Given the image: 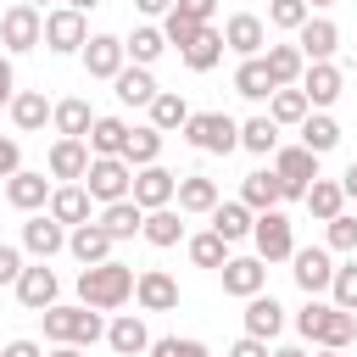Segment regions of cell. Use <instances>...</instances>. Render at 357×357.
Masks as SVG:
<instances>
[{
	"instance_id": "cell-1",
	"label": "cell",
	"mask_w": 357,
	"mask_h": 357,
	"mask_svg": "<svg viewBox=\"0 0 357 357\" xmlns=\"http://www.w3.org/2000/svg\"><path fill=\"white\" fill-rule=\"evenodd\" d=\"M134 284H139V273L106 257V262H89V268L78 273V301L95 307V312H117V307L134 296Z\"/></svg>"
},
{
	"instance_id": "cell-2",
	"label": "cell",
	"mask_w": 357,
	"mask_h": 357,
	"mask_svg": "<svg viewBox=\"0 0 357 357\" xmlns=\"http://www.w3.org/2000/svg\"><path fill=\"white\" fill-rule=\"evenodd\" d=\"M296 329H301L307 340L329 346V351H346V346L357 340V312H346V307H335V301H307V307L296 312Z\"/></svg>"
},
{
	"instance_id": "cell-3",
	"label": "cell",
	"mask_w": 357,
	"mask_h": 357,
	"mask_svg": "<svg viewBox=\"0 0 357 357\" xmlns=\"http://www.w3.org/2000/svg\"><path fill=\"white\" fill-rule=\"evenodd\" d=\"M39 318H45V335H50V340H73V346H95V340L106 335V324H100V312H95V307H84V301H78V307H61V301H56V307H45Z\"/></svg>"
},
{
	"instance_id": "cell-4",
	"label": "cell",
	"mask_w": 357,
	"mask_h": 357,
	"mask_svg": "<svg viewBox=\"0 0 357 357\" xmlns=\"http://www.w3.org/2000/svg\"><path fill=\"white\" fill-rule=\"evenodd\" d=\"M184 139H190L195 151H206V156H229V151L240 145V123H234L229 112H190Z\"/></svg>"
},
{
	"instance_id": "cell-5",
	"label": "cell",
	"mask_w": 357,
	"mask_h": 357,
	"mask_svg": "<svg viewBox=\"0 0 357 357\" xmlns=\"http://www.w3.org/2000/svg\"><path fill=\"white\" fill-rule=\"evenodd\" d=\"M0 45H6L11 56H22V50L45 45V11H39V6H28V0L6 6V11H0Z\"/></svg>"
},
{
	"instance_id": "cell-6",
	"label": "cell",
	"mask_w": 357,
	"mask_h": 357,
	"mask_svg": "<svg viewBox=\"0 0 357 357\" xmlns=\"http://www.w3.org/2000/svg\"><path fill=\"white\" fill-rule=\"evenodd\" d=\"M273 173H279V184H284V201H307V190H312V178H318V151L284 145V151H273Z\"/></svg>"
},
{
	"instance_id": "cell-7",
	"label": "cell",
	"mask_w": 357,
	"mask_h": 357,
	"mask_svg": "<svg viewBox=\"0 0 357 357\" xmlns=\"http://www.w3.org/2000/svg\"><path fill=\"white\" fill-rule=\"evenodd\" d=\"M84 190L95 195V201H123V195H134V167L123 162V156H89V173H84Z\"/></svg>"
},
{
	"instance_id": "cell-8",
	"label": "cell",
	"mask_w": 357,
	"mask_h": 357,
	"mask_svg": "<svg viewBox=\"0 0 357 357\" xmlns=\"http://www.w3.org/2000/svg\"><path fill=\"white\" fill-rule=\"evenodd\" d=\"M251 240H257V257H262V262H290V257H296V229H290V218H284L279 206L257 212Z\"/></svg>"
},
{
	"instance_id": "cell-9",
	"label": "cell",
	"mask_w": 357,
	"mask_h": 357,
	"mask_svg": "<svg viewBox=\"0 0 357 357\" xmlns=\"http://www.w3.org/2000/svg\"><path fill=\"white\" fill-rule=\"evenodd\" d=\"M45 45H50L56 56H73V50H84V45H89L84 11H73V6H61V11H45Z\"/></svg>"
},
{
	"instance_id": "cell-10",
	"label": "cell",
	"mask_w": 357,
	"mask_h": 357,
	"mask_svg": "<svg viewBox=\"0 0 357 357\" xmlns=\"http://www.w3.org/2000/svg\"><path fill=\"white\" fill-rule=\"evenodd\" d=\"M296 268V284L307 290V296H318V290H329L335 284V262H329V245H296V257H290Z\"/></svg>"
},
{
	"instance_id": "cell-11",
	"label": "cell",
	"mask_w": 357,
	"mask_h": 357,
	"mask_svg": "<svg viewBox=\"0 0 357 357\" xmlns=\"http://www.w3.org/2000/svg\"><path fill=\"white\" fill-rule=\"evenodd\" d=\"M173 195H178V173H167V167H134V201L145 206V212H156V206H173Z\"/></svg>"
},
{
	"instance_id": "cell-12",
	"label": "cell",
	"mask_w": 357,
	"mask_h": 357,
	"mask_svg": "<svg viewBox=\"0 0 357 357\" xmlns=\"http://www.w3.org/2000/svg\"><path fill=\"white\" fill-rule=\"evenodd\" d=\"M223 45L245 61V56H262V45H268V22L262 17H251V11H234L229 22H223Z\"/></svg>"
},
{
	"instance_id": "cell-13",
	"label": "cell",
	"mask_w": 357,
	"mask_h": 357,
	"mask_svg": "<svg viewBox=\"0 0 357 357\" xmlns=\"http://www.w3.org/2000/svg\"><path fill=\"white\" fill-rule=\"evenodd\" d=\"M123 39L117 33H89V45H84V73L89 78H117L123 73Z\"/></svg>"
},
{
	"instance_id": "cell-14",
	"label": "cell",
	"mask_w": 357,
	"mask_h": 357,
	"mask_svg": "<svg viewBox=\"0 0 357 357\" xmlns=\"http://www.w3.org/2000/svg\"><path fill=\"white\" fill-rule=\"evenodd\" d=\"M22 245H28L39 262H50V257L67 245V223H56L50 212H33V218L22 223Z\"/></svg>"
},
{
	"instance_id": "cell-15",
	"label": "cell",
	"mask_w": 357,
	"mask_h": 357,
	"mask_svg": "<svg viewBox=\"0 0 357 357\" xmlns=\"http://www.w3.org/2000/svg\"><path fill=\"white\" fill-rule=\"evenodd\" d=\"M134 301H139L145 312H173V307H178V279L162 273V268H145L139 284H134Z\"/></svg>"
},
{
	"instance_id": "cell-16",
	"label": "cell",
	"mask_w": 357,
	"mask_h": 357,
	"mask_svg": "<svg viewBox=\"0 0 357 357\" xmlns=\"http://www.w3.org/2000/svg\"><path fill=\"white\" fill-rule=\"evenodd\" d=\"M296 45H301V56H307V61H329V56H335V45H340V28H335L329 17H307V22L296 28Z\"/></svg>"
},
{
	"instance_id": "cell-17",
	"label": "cell",
	"mask_w": 357,
	"mask_h": 357,
	"mask_svg": "<svg viewBox=\"0 0 357 357\" xmlns=\"http://www.w3.org/2000/svg\"><path fill=\"white\" fill-rule=\"evenodd\" d=\"M89 156H95L89 139H67V134H61V139L50 145V178H67V184L84 178V173H89Z\"/></svg>"
},
{
	"instance_id": "cell-18",
	"label": "cell",
	"mask_w": 357,
	"mask_h": 357,
	"mask_svg": "<svg viewBox=\"0 0 357 357\" xmlns=\"http://www.w3.org/2000/svg\"><path fill=\"white\" fill-rule=\"evenodd\" d=\"M6 201H11L17 212H39V206L50 201V178H45V173H28V167H17V173L6 178Z\"/></svg>"
},
{
	"instance_id": "cell-19",
	"label": "cell",
	"mask_w": 357,
	"mask_h": 357,
	"mask_svg": "<svg viewBox=\"0 0 357 357\" xmlns=\"http://www.w3.org/2000/svg\"><path fill=\"white\" fill-rule=\"evenodd\" d=\"M301 95H307L312 106H335V100H340V67H335V61H307Z\"/></svg>"
},
{
	"instance_id": "cell-20",
	"label": "cell",
	"mask_w": 357,
	"mask_h": 357,
	"mask_svg": "<svg viewBox=\"0 0 357 357\" xmlns=\"http://www.w3.org/2000/svg\"><path fill=\"white\" fill-rule=\"evenodd\" d=\"M218 273H223V290H229V296H257V290H262V279H268L262 257H229Z\"/></svg>"
},
{
	"instance_id": "cell-21",
	"label": "cell",
	"mask_w": 357,
	"mask_h": 357,
	"mask_svg": "<svg viewBox=\"0 0 357 357\" xmlns=\"http://www.w3.org/2000/svg\"><path fill=\"white\" fill-rule=\"evenodd\" d=\"M17 301L28 307V312H45V307H56V273L39 262V268H22V279H17Z\"/></svg>"
},
{
	"instance_id": "cell-22",
	"label": "cell",
	"mask_w": 357,
	"mask_h": 357,
	"mask_svg": "<svg viewBox=\"0 0 357 357\" xmlns=\"http://www.w3.org/2000/svg\"><path fill=\"white\" fill-rule=\"evenodd\" d=\"M284 329V307L273 301V296H245V335H257V340H273Z\"/></svg>"
},
{
	"instance_id": "cell-23",
	"label": "cell",
	"mask_w": 357,
	"mask_h": 357,
	"mask_svg": "<svg viewBox=\"0 0 357 357\" xmlns=\"http://www.w3.org/2000/svg\"><path fill=\"white\" fill-rule=\"evenodd\" d=\"M50 112H56V106L45 100V89H17V95H11V123H17L22 134H39V128L50 123Z\"/></svg>"
},
{
	"instance_id": "cell-24",
	"label": "cell",
	"mask_w": 357,
	"mask_h": 357,
	"mask_svg": "<svg viewBox=\"0 0 357 357\" xmlns=\"http://www.w3.org/2000/svg\"><path fill=\"white\" fill-rule=\"evenodd\" d=\"M100 229H106L112 240H134V234L145 229V206H139L134 195H123V201H112V206L100 212Z\"/></svg>"
},
{
	"instance_id": "cell-25",
	"label": "cell",
	"mask_w": 357,
	"mask_h": 357,
	"mask_svg": "<svg viewBox=\"0 0 357 357\" xmlns=\"http://www.w3.org/2000/svg\"><path fill=\"white\" fill-rule=\"evenodd\" d=\"M112 245H117V240H112L100 223H78V229L67 234V251H73L84 268H89V262H106V257H112Z\"/></svg>"
},
{
	"instance_id": "cell-26",
	"label": "cell",
	"mask_w": 357,
	"mask_h": 357,
	"mask_svg": "<svg viewBox=\"0 0 357 357\" xmlns=\"http://www.w3.org/2000/svg\"><path fill=\"white\" fill-rule=\"evenodd\" d=\"M279 84H273V73H268V61L262 56H245L240 67H234V95H245V100H268Z\"/></svg>"
},
{
	"instance_id": "cell-27",
	"label": "cell",
	"mask_w": 357,
	"mask_h": 357,
	"mask_svg": "<svg viewBox=\"0 0 357 357\" xmlns=\"http://www.w3.org/2000/svg\"><path fill=\"white\" fill-rule=\"evenodd\" d=\"M89 201H95V195H89L84 184H61V190H50V218L78 229V223H89Z\"/></svg>"
},
{
	"instance_id": "cell-28",
	"label": "cell",
	"mask_w": 357,
	"mask_h": 357,
	"mask_svg": "<svg viewBox=\"0 0 357 357\" xmlns=\"http://www.w3.org/2000/svg\"><path fill=\"white\" fill-rule=\"evenodd\" d=\"M106 346H112L117 357H139V351H151V329H145L134 312H123V318L106 329Z\"/></svg>"
},
{
	"instance_id": "cell-29",
	"label": "cell",
	"mask_w": 357,
	"mask_h": 357,
	"mask_svg": "<svg viewBox=\"0 0 357 357\" xmlns=\"http://www.w3.org/2000/svg\"><path fill=\"white\" fill-rule=\"evenodd\" d=\"M112 84H117V100H123V106H151V100L162 95L156 78H151V67H123Z\"/></svg>"
},
{
	"instance_id": "cell-30",
	"label": "cell",
	"mask_w": 357,
	"mask_h": 357,
	"mask_svg": "<svg viewBox=\"0 0 357 357\" xmlns=\"http://www.w3.org/2000/svg\"><path fill=\"white\" fill-rule=\"evenodd\" d=\"M251 223H257V212H251L245 201H218V206H212V229H218L229 245H234V240H245V234H251Z\"/></svg>"
},
{
	"instance_id": "cell-31",
	"label": "cell",
	"mask_w": 357,
	"mask_h": 357,
	"mask_svg": "<svg viewBox=\"0 0 357 357\" xmlns=\"http://www.w3.org/2000/svg\"><path fill=\"white\" fill-rule=\"evenodd\" d=\"M223 50H229V45H223V33H218V28L206 22V28L195 33V45L184 50V67H190V73H212V67L223 61Z\"/></svg>"
},
{
	"instance_id": "cell-32",
	"label": "cell",
	"mask_w": 357,
	"mask_h": 357,
	"mask_svg": "<svg viewBox=\"0 0 357 357\" xmlns=\"http://www.w3.org/2000/svg\"><path fill=\"white\" fill-rule=\"evenodd\" d=\"M240 201H245L251 212H268V206H279V201H284V184H279V173H245V184H240Z\"/></svg>"
},
{
	"instance_id": "cell-33",
	"label": "cell",
	"mask_w": 357,
	"mask_h": 357,
	"mask_svg": "<svg viewBox=\"0 0 357 357\" xmlns=\"http://www.w3.org/2000/svg\"><path fill=\"white\" fill-rule=\"evenodd\" d=\"M268 73H273V84L284 89V84H296L301 73H307V56H301V45H268Z\"/></svg>"
},
{
	"instance_id": "cell-34",
	"label": "cell",
	"mask_w": 357,
	"mask_h": 357,
	"mask_svg": "<svg viewBox=\"0 0 357 357\" xmlns=\"http://www.w3.org/2000/svg\"><path fill=\"white\" fill-rule=\"evenodd\" d=\"M50 123H56V134H67V139H84L89 128H95V112H89V100H61L56 112H50Z\"/></svg>"
},
{
	"instance_id": "cell-35",
	"label": "cell",
	"mask_w": 357,
	"mask_h": 357,
	"mask_svg": "<svg viewBox=\"0 0 357 357\" xmlns=\"http://www.w3.org/2000/svg\"><path fill=\"white\" fill-rule=\"evenodd\" d=\"M84 139H89L95 156H123V145H128V123H123V117H95V128H89Z\"/></svg>"
},
{
	"instance_id": "cell-36",
	"label": "cell",
	"mask_w": 357,
	"mask_h": 357,
	"mask_svg": "<svg viewBox=\"0 0 357 357\" xmlns=\"http://www.w3.org/2000/svg\"><path fill=\"white\" fill-rule=\"evenodd\" d=\"M301 145L318 151V156L335 151V145H340V123H335L329 112H307V117H301Z\"/></svg>"
},
{
	"instance_id": "cell-37",
	"label": "cell",
	"mask_w": 357,
	"mask_h": 357,
	"mask_svg": "<svg viewBox=\"0 0 357 357\" xmlns=\"http://www.w3.org/2000/svg\"><path fill=\"white\" fill-rule=\"evenodd\" d=\"M156 156H162V128H156V123H145V128H128L123 162H128V167H151Z\"/></svg>"
},
{
	"instance_id": "cell-38",
	"label": "cell",
	"mask_w": 357,
	"mask_h": 357,
	"mask_svg": "<svg viewBox=\"0 0 357 357\" xmlns=\"http://www.w3.org/2000/svg\"><path fill=\"white\" fill-rule=\"evenodd\" d=\"M307 212L312 218H340L346 212V190H340V178H312V190H307Z\"/></svg>"
},
{
	"instance_id": "cell-39",
	"label": "cell",
	"mask_w": 357,
	"mask_h": 357,
	"mask_svg": "<svg viewBox=\"0 0 357 357\" xmlns=\"http://www.w3.org/2000/svg\"><path fill=\"white\" fill-rule=\"evenodd\" d=\"M178 212H212L218 206V184L212 178H201V173H190V178H178Z\"/></svg>"
},
{
	"instance_id": "cell-40",
	"label": "cell",
	"mask_w": 357,
	"mask_h": 357,
	"mask_svg": "<svg viewBox=\"0 0 357 357\" xmlns=\"http://www.w3.org/2000/svg\"><path fill=\"white\" fill-rule=\"evenodd\" d=\"M151 245H178L184 240V218L173 212V206H156V212H145V229H139Z\"/></svg>"
},
{
	"instance_id": "cell-41",
	"label": "cell",
	"mask_w": 357,
	"mask_h": 357,
	"mask_svg": "<svg viewBox=\"0 0 357 357\" xmlns=\"http://www.w3.org/2000/svg\"><path fill=\"white\" fill-rule=\"evenodd\" d=\"M240 145H245L251 156L279 151V123H273V117H245V123H240Z\"/></svg>"
},
{
	"instance_id": "cell-42",
	"label": "cell",
	"mask_w": 357,
	"mask_h": 357,
	"mask_svg": "<svg viewBox=\"0 0 357 357\" xmlns=\"http://www.w3.org/2000/svg\"><path fill=\"white\" fill-rule=\"evenodd\" d=\"M123 50L134 56V67H151V61L167 50V33H162V28H134V33L123 39Z\"/></svg>"
},
{
	"instance_id": "cell-43",
	"label": "cell",
	"mask_w": 357,
	"mask_h": 357,
	"mask_svg": "<svg viewBox=\"0 0 357 357\" xmlns=\"http://www.w3.org/2000/svg\"><path fill=\"white\" fill-rule=\"evenodd\" d=\"M307 106H312V100H307L296 84H284V89H273V95H268V117H273V123H301V117H307Z\"/></svg>"
},
{
	"instance_id": "cell-44",
	"label": "cell",
	"mask_w": 357,
	"mask_h": 357,
	"mask_svg": "<svg viewBox=\"0 0 357 357\" xmlns=\"http://www.w3.org/2000/svg\"><path fill=\"white\" fill-rule=\"evenodd\" d=\"M151 123L167 134V128H184L190 123V106H184V95H173V89H162L156 100H151Z\"/></svg>"
},
{
	"instance_id": "cell-45",
	"label": "cell",
	"mask_w": 357,
	"mask_h": 357,
	"mask_svg": "<svg viewBox=\"0 0 357 357\" xmlns=\"http://www.w3.org/2000/svg\"><path fill=\"white\" fill-rule=\"evenodd\" d=\"M190 262H195V268H223V262H229V240H223L218 229L195 234V240H190Z\"/></svg>"
},
{
	"instance_id": "cell-46",
	"label": "cell",
	"mask_w": 357,
	"mask_h": 357,
	"mask_svg": "<svg viewBox=\"0 0 357 357\" xmlns=\"http://www.w3.org/2000/svg\"><path fill=\"white\" fill-rule=\"evenodd\" d=\"M312 11H307V0H268V22L273 28H301Z\"/></svg>"
},
{
	"instance_id": "cell-47",
	"label": "cell",
	"mask_w": 357,
	"mask_h": 357,
	"mask_svg": "<svg viewBox=\"0 0 357 357\" xmlns=\"http://www.w3.org/2000/svg\"><path fill=\"white\" fill-rule=\"evenodd\" d=\"M329 296H335V307H346V312H357V262H346V268H335V284H329Z\"/></svg>"
},
{
	"instance_id": "cell-48",
	"label": "cell",
	"mask_w": 357,
	"mask_h": 357,
	"mask_svg": "<svg viewBox=\"0 0 357 357\" xmlns=\"http://www.w3.org/2000/svg\"><path fill=\"white\" fill-rule=\"evenodd\" d=\"M201 28H206V22H190V17H178V11H167V22H162V33H167V45H178V50H190Z\"/></svg>"
},
{
	"instance_id": "cell-49",
	"label": "cell",
	"mask_w": 357,
	"mask_h": 357,
	"mask_svg": "<svg viewBox=\"0 0 357 357\" xmlns=\"http://www.w3.org/2000/svg\"><path fill=\"white\" fill-rule=\"evenodd\" d=\"M329 251H357V218L351 212L329 218Z\"/></svg>"
},
{
	"instance_id": "cell-50",
	"label": "cell",
	"mask_w": 357,
	"mask_h": 357,
	"mask_svg": "<svg viewBox=\"0 0 357 357\" xmlns=\"http://www.w3.org/2000/svg\"><path fill=\"white\" fill-rule=\"evenodd\" d=\"M151 357H206V346H201V340H178V335H162V340H151Z\"/></svg>"
},
{
	"instance_id": "cell-51",
	"label": "cell",
	"mask_w": 357,
	"mask_h": 357,
	"mask_svg": "<svg viewBox=\"0 0 357 357\" xmlns=\"http://www.w3.org/2000/svg\"><path fill=\"white\" fill-rule=\"evenodd\" d=\"M173 11H178V17H190V22H212L218 0H173Z\"/></svg>"
},
{
	"instance_id": "cell-52",
	"label": "cell",
	"mask_w": 357,
	"mask_h": 357,
	"mask_svg": "<svg viewBox=\"0 0 357 357\" xmlns=\"http://www.w3.org/2000/svg\"><path fill=\"white\" fill-rule=\"evenodd\" d=\"M22 279V257H17V245H0V284H17Z\"/></svg>"
},
{
	"instance_id": "cell-53",
	"label": "cell",
	"mask_w": 357,
	"mask_h": 357,
	"mask_svg": "<svg viewBox=\"0 0 357 357\" xmlns=\"http://www.w3.org/2000/svg\"><path fill=\"white\" fill-rule=\"evenodd\" d=\"M22 167V151H17V139L11 134H0V178H11Z\"/></svg>"
},
{
	"instance_id": "cell-54",
	"label": "cell",
	"mask_w": 357,
	"mask_h": 357,
	"mask_svg": "<svg viewBox=\"0 0 357 357\" xmlns=\"http://www.w3.org/2000/svg\"><path fill=\"white\" fill-rule=\"evenodd\" d=\"M229 357H273V351H268V340L245 335V340H234V346H229Z\"/></svg>"
},
{
	"instance_id": "cell-55",
	"label": "cell",
	"mask_w": 357,
	"mask_h": 357,
	"mask_svg": "<svg viewBox=\"0 0 357 357\" xmlns=\"http://www.w3.org/2000/svg\"><path fill=\"white\" fill-rule=\"evenodd\" d=\"M11 95H17V73H11V61L0 56V106H11Z\"/></svg>"
},
{
	"instance_id": "cell-56",
	"label": "cell",
	"mask_w": 357,
	"mask_h": 357,
	"mask_svg": "<svg viewBox=\"0 0 357 357\" xmlns=\"http://www.w3.org/2000/svg\"><path fill=\"white\" fill-rule=\"evenodd\" d=\"M0 357H45V351H39V346H33V340H11V346H6V351H0Z\"/></svg>"
},
{
	"instance_id": "cell-57",
	"label": "cell",
	"mask_w": 357,
	"mask_h": 357,
	"mask_svg": "<svg viewBox=\"0 0 357 357\" xmlns=\"http://www.w3.org/2000/svg\"><path fill=\"white\" fill-rule=\"evenodd\" d=\"M145 17H162V11H173V0H134Z\"/></svg>"
},
{
	"instance_id": "cell-58",
	"label": "cell",
	"mask_w": 357,
	"mask_h": 357,
	"mask_svg": "<svg viewBox=\"0 0 357 357\" xmlns=\"http://www.w3.org/2000/svg\"><path fill=\"white\" fill-rule=\"evenodd\" d=\"M340 190H346V201H357V162L346 167V178H340Z\"/></svg>"
},
{
	"instance_id": "cell-59",
	"label": "cell",
	"mask_w": 357,
	"mask_h": 357,
	"mask_svg": "<svg viewBox=\"0 0 357 357\" xmlns=\"http://www.w3.org/2000/svg\"><path fill=\"white\" fill-rule=\"evenodd\" d=\"M50 357H84V346H73V340H56V351Z\"/></svg>"
},
{
	"instance_id": "cell-60",
	"label": "cell",
	"mask_w": 357,
	"mask_h": 357,
	"mask_svg": "<svg viewBox=\"0 0 357 357\" xmlns=\"http://www.w3.org/2000/svg\"><path fill=\"white\" fill-rule=\"evenodd\" d=\"M67 6H73V11H95L100 0H67Z\"/></svg>"
},
{
	"instance_id": "cell-61",
	"label": "cell",
	"mask_w": 357,
	"mask_h": 357,
	"mask_svg": "<svg viewBox=\"0 0 357 357\" xmlns=\"http://www.w3.org/2000/svg\"><path fill=\"white\" fill-rule=\"evenodd\" d=\"M273 357H307V351H296V346H279V351H273Z\"/></svg>"
},
{
	"instance_id": "cell-62",
	"label": "cell",
	"mask_w": 357,
	"mask_h": 357,
	"mask_svg": "<svg viewBox=\"0 0 357 357\" xmlns=\"http://www.w3.org/2000/svg\"><path fill=\"white\" fill-rule=\"evenodd\" d=\"M307 6H335V0H307Z\"/></svg>"
},
{
	"instance_id": "cell-63",
	"label": "cell",
	"mask_w": 357,
	"mask_h": 357,
	"mask_svg": "<svg viewBox=\"0 0 357 357\" xmlns=\"http://www.w3.org/2000/svg\"><path fill=\"white\" fill-rule=\"evenodd\" d=\"M324 357H340V351H329V346H324Z\"/></svg>"
},
{
	"instance_id": "cell-64",
	"label": "cell",
	"mask_w": 357,
	"mask_h": 357,
	"mask_svg": "<svg viewBox=\"0 0 357 357\" xmlns=\"http://www.w3.org/2000/svg\"><path fill=\"white\" fill-rule=\"evenodd\" d=\"M28 6H45V0H28Z\"/></svg>"
}]
</instances>
